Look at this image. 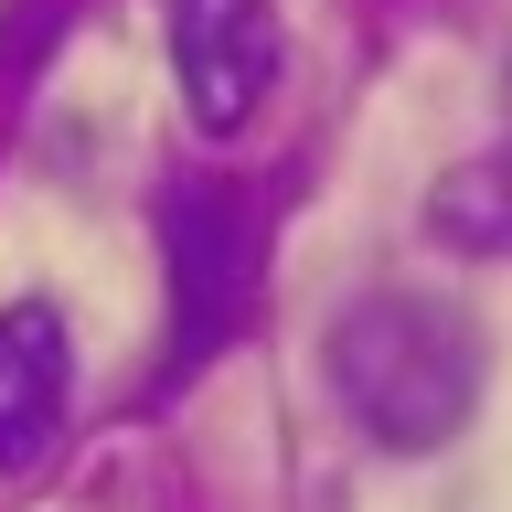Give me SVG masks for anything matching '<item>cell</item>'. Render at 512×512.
Masks as SVG:
<instances>
[{
    "mask_svg": "<svg viewBox=\"0 0 512 512\" xmlns=\"http://www.w3.org/2000/svg\"><path fill=\"white\" fill-rule=\"evenodd\" d=\"M320 363H331L342 416L374 448H395V459L448 448L480 406V320L459 299H438V288H374V299H352L331 320Z\"/></svg>",
    "mask_w": 512,
    "mask_h": 512,
    "instance_id": "1",
    "label": "cell"
},
{
    "mask_svg": "<svg viewBox=\"0 0 512 512\" xmlns=\"http://www.w3.org/2000/svg\"><path fill=\"white\" fill-rule=\"evenodd\" d=\"M160 256H171V342H160V395H171V384H192L256 320V278H267V214H256V192L171 182L160 192Z\"/></svg>",
    "mask_w": 512,
    "mask_h": 512,
    "instance_id": "2",
    "label": "cell"
},
{
    "mask_svg": "<svg viewBox=\"0 0 512 512\" xmlns=\"http://www.w3.org/2000/svg\"><path fill=\"white\" fill-rule=\"evenodd\" d=\"M171 75L203 139H235L278 75V11L267 0H171Z\"/></svg>",
    "mask_w": 512,
    "mask_h": 512,
    "instance_id": "3",
    "label": "cell"
},
{
    "mask_svg": "<svg viewBox=\"0 0 512 512\" xmlns=\"http://www.w3.org/2000/svg\"><path fill=\"white\" fill-rule=\"evenodd\" d=\"M64 395H75V342H64L54 299H11L0 310V480H32L64 438Z\"/></svg>",
    "mask_w": 512,
    "mask_h": 512,
    "instance_id": "4",
    "label": "cell"
},
{
    "mask_svg": "<svg viewBox=\"0 0 512 512\" xmlns=\"http://www.w3.org/2000/svg\"><path fill=\"white\" fill-rule=\"evenodd\" d=\"M427 235L459 256H512V128L427 192Z\"/></svg>",
    "mask_w": 512,
    "mask_h": 512,
    "instance_id": "5",
    "label": "cell"
}]
</instances>
